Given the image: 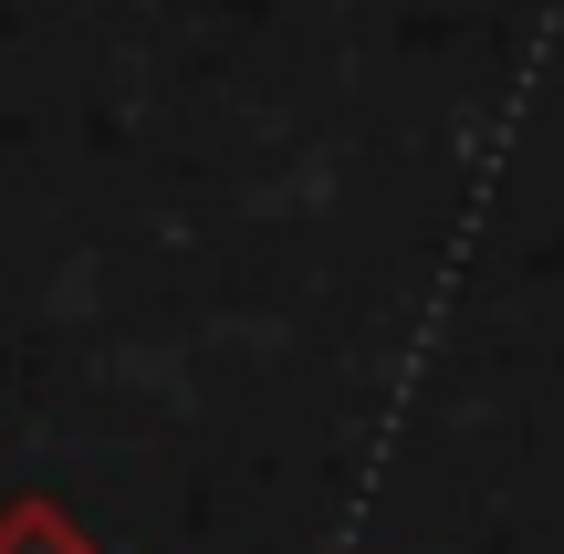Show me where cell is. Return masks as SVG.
Wrapping results in <instances>:
<instances>
[{
  "mask_svg": "<svg viewBox=\"0 0 564 554\" xmlns=\"http://www.w3.org/2000/svg\"><path fill=\"white\" fill-rule=\"evenodd\" d=\"M0 554H105L95 534H84L74 513H63V502H11V513H0Z\"/></svg>",
  "mask_w": 564,
  "mask_h": 554,
  "instance_id": "cell-1",
  "label": "cell"
}]
</instances>
